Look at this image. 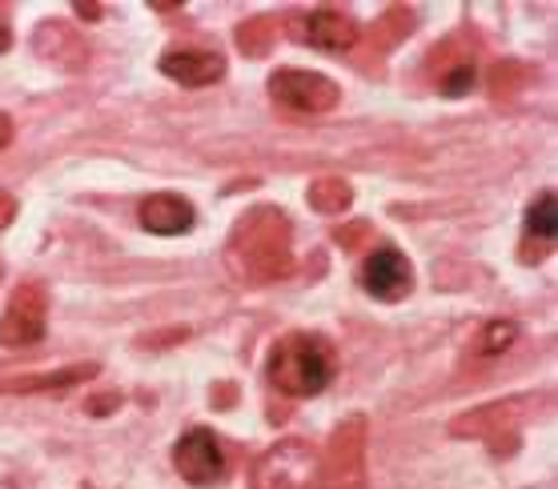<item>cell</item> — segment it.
<instances>
[{"label":"cell","mask_w":558,"mask_h":489,"mask_svg":"<svg viewBox=\"0 0 558 489\" xmlns=\"http://www.w3.org/2000/svg\"><path fill=\"white\" fill-rule=\"evenodd\" d=\"M226 265L245 285H274L293 269V229L290 217L262 205L233 225L226 241Z\"/></svg>","instance_id":"obj_1"},{"label":"cell","mask_w":558,"mask_h":489,"mask_svg":"<svg viewBox=\"0 0 558 489\" xmlns=\"http://www.w3.org/2000/svg\"><path fill=\"white\" fill-rule=\"evenodd\" d=\"M266 377L269 386L281 389L286 398H314V393L330 386L333 350L314 333H290L269 353Z\"/></svg>","instance_id":"obj_2"},{"label":"cell","mask_w":558,"mask_h":489,"mask_svg":"<svg viewBox=\"0 0 558 489\" xmlns=\"http://www.w3.org/2000/svg\"><path fill=\"white\" fill-rule=\"evenodd\" d=\"M322 489H369L366 486V417L354 414L333 429L326 457L317 462Z\"/></svg>","instance_id":"obj_3"},{"label":"cell","mask_w":558,"mask_h":489,"mask_svg":"<svg viewBox=\"0 0 558 489\" xmlns=\"http://www.w3.org/2000/svg\"><path fill=\"white\" fill-rule=\"evenodd\" d=\"M254 489H314L317 486V453L310 441L286 438L278 445H269L257 457L254 474H250Z\"/></svg>","instance_id":"obj_4"},{"label":"cell","mask_w":558,"mask_h":489,"mask_svg":"<svg viewBox=\"0 0 558 489\" xmlns=\"http://www.w3.org/2000/svg\"><path fill=\"white\" fill-rule=\"evenodd\" d=\"M45 326H49V293L45 285L28 281L9 297L4 305V317H0V345L4 350H25V345H37L45 338Z\"/></svg>","instance_id":"obj_5"},{"label":"cell","mask_w":558,"mask_h":489,"mask_svg":"<svg viewBox=\"0 0 558 489\" xmlns=\"http://www.w3.org/2000/svg\"><path fill=\"white\" fill-rule=\"evenodd\" d=\"M269 93L278 105L298 109V113H330L342 101V88L330 76L310 73V69H278L269 76Z\"/></svg>","instance_id":"obj_6"},{"label":"cell","mask_w":558,"mask_h":489,"mask_svg":"<svg viewBox=\"0 0 558 489\" xmlns=\"http://www.w3.org/2000/svg\"><path fill=\"white\" fill-rule=\"evenodd\" d=\"M173 465L193 486H214L226 477V450H221L214 429L197 426L190 433H181V441L173 445Z\"/></svg>","instance_id":"obj_7"},{"label":"cell","mask_w":558,"mask_h":489,"mask_svg":"<svg viewBox=\"0 0 558 489\" xmlns=\"http://www.w3.org/2000/svg\"><path fill=\"white\" fill-rule=\"evenodd\" d=\"M357 281L378 302H402V297H410V289H414V269H410V261L402 253L386 245V249H374L362 261Z\"/></svg>","instance_id":"obj_8"},{"label":"cell","mask_w":558,"mask_h":489,"mask_svg":"<svg viewBox=\"0 0 558 489\" xmlns=\"http://www.w3.org/2000/svg\"><path fill=\"white\" fill-rule=\"evenodd\" d=\"M161 73L185 88H205L226 76V61H221V52L209 49H169L161 57Z\"/></svg>","instance_id":"obj_9"},{"label":"cell","mask_w":558,"mask_h":489,"mask_svg":"<svg viewBox=\"0 0 558 489\" xmlns=\"http://www.w3.org/2000/svg\"><path fill=\"white\" fill-rule=\"evenodd\" d=\"M531 398H514V402H498V405H486V409H474V414L458 417L454 421V433L458 438H490V441H507L502 450H514V441L519 438H507V426L519 421V409H526Z\"/></svg>","instance_id":"obj_10"},{"label":"cell","mask_w":558,"mask_h":489,"mask_svg":"<svg viewBox=\"0 0 558 489\" xmlns=\"http://www.w3.org/2000/svg\"><path fill=\"white\" fill-rule=\"evenodd\" d=\"M298 37L322 52H350L357 45V25L338 9H317V13H310L302 21Z\"/></svg>","instance_id":"obj_11"},{"label":"cell","mask_w":558,"mask_h":489,"mask_svg":"<svg viewBox=\"0 0 558 489\" xmlns=\"http://www.w3.org/2000/svg\"><path fill=\"white\" fill-rule=\"evenodd\" d=\"M141 225L149 233H161V237H178V233H190L193 229V205L178 193H157V197H145L141 201Z\"/></svg>","instance_id":"obj_12"},{"label":"cell","mask_w":558,"mask_h":489,"mask_svg":"<svg viewBox=\"0 0 558 489\" xmlns=\"http://www.w3.org/2000/svg\"><path fill=\"white\" fill-rule=\"evenodd\" d=\"M37 37L57 40V45H37V52L45 57V61L69 64V69H81V64L89 61V52H85V40H81V33H76V28H69V25H61V21H45Z\"/></svg>","instance_id":"obj_13"},{"label":"cell","mask_w":558,"mask_h":489,"mask_svg":"<svg viewBox=\"0 0 558 489\" xmlns=\"http://www.w3.org/2000/svg\"><path fill=\"white\" fill-rule=\"evenodd\" d=\"M97 377V365H69V369H57V374H40V377H13V381H0V393H57V389L81 386Z\"/></svg>","instance_id":"obj_14"},{"label":"cell","mask_w":558,"mask_h":489,"mask_svg":"<svg viewBox=\"0 0 558 489\" xmlns=\"http://www.w3.org/2000/svg\"><path fill=\"white\" fill-rule=\"evenodd\" d=\"M305 201H310V209H317V213H345L350 205H354V188L345 185L342 176H322V181H314L310 185V193H305Z\"/></svg>","instance_id":"obj_15"},{"label":"cell","mask_w":558,"mask_h":489,"mask_svg":"<svg viewBox=\"0 0 558 489\" xmlns=\"http://www.w3.org/2000/svg\"><path fill=\"white\" fill-rule=\"evenodd\" d=\"M274 37H278L274 21L257 16V21H245V25L238 28V49H242L245 57H266L269 45H274Z\"/></svg>","instance_id":"obj_16"},{"label":"cell","mask_w":558,"mask_h":489,"mask_svg":"<svg viewBox=\"0 0 558 489\" xmlns=\"http://www.w3.org/2000/svg\"><path fill=\"white\" fill-rule=\"evenodd\" d=\"M526 233L538 237L543 245L555 241V193H543V197L531 205V213H526Z\"/></svg>","instance_id":"obj_17"},{"label":"cell","mask_w":558,"mask_h":489,"mask_svg":"<svg viewBox=\"0 0 558 489\" xmlns=\"http://www.w3.org/2000/svg\"><path fill=\"white\" fill-rule=\"evenodd\" d=\"M519 338V326L514 321H486L483 326V338H478V353L483 357H498V353H507Z\"/></svg>","instance_id":"obj_18"},{"label":"cell","mask_w":558,"mask_h":489,"mask_svg":"<svg viewBox=\"0 0 558 489\" xmlns=\"http://www.w3.org/2000/svg\"><path fill=\"white\" fill-rule=\"evenodd\" d=\"M438 85H442L446 97H466L470 88H474V61H470V57H462L458 64H450Z\"/></svg>","instance_id":"obj_19"},{"label":"cell","mask_w":558,"mask_h":489,"mask_svg":"<svg viewBox=\"0 0 558 489\" xmlns=\"http://www.w3.org/2000/svg\"><path fill=\"white\" fill-rule=\"evenodd\" d=\"M0 489H21V469L9 457H0Z\"/></svg>","instance_id":"obj_20"},{"label":"cell","mask_w":558,"mask_h":489,"mask_svg":"<svg viewBox=\"0 0 558 489\" xmlns=\"http://www.w3.org/2000/svg\"><path fill=\"white\" fill-rule=\"evenodd\" d=\"M366 233H369V225H362V221H357L354 229H338V245H345V249H354V245H357L362 237H366Z\"/></svg>","instance_id":"obj_21"},{"label":"cell","mask_w":558,"mask_h":489,"mask_svg":"<svg viewBox=\"0 0 558 489\" xmlns=\"http://www.w3.org/2000/svg\"><path fill=\"white\" fill-rule=\"evenodd\" d=\"M13 217H16V197H13V193H4V188H0V229L9 225Z\"/></svg>","instance_id":"obj_22"},{"label":"cell","mask_w":558,"mask_h":489,"mask_svg":"<svg viewBox=\"0 0 558 489\" xmlns=\"http://www.w3.org/2000/svg\"><path fill=\"white\" fill-rule=\"evenodd\" d=\"M113 405H117V398H93L85 409H89V414H97V417H105V409H113Z\"/></svg>","instance_id":"obj_23"},{"label":"cell","mask_w":558,"mask_h":489,"mask_svg":"<svg viewBox=\"0 0 558 489\" xmlns=\"http://www.w3.org/2000/svg\"><path fill=\"white\" fill-rule=\"evenodd\" d=\"M13 145V121L0 113V149H9Z\"/></svg>","instance_id":"obj_24"},{"label":"cell","mask_w":558,"mask_h":489,"mask_svg":"<svg viewBox=\"0 0 558 489\" xmlns=\"http://www.w3.org/2000/svg\"><path fill=\"white\" fill-rule=\"evenodd\" d=\"M73 13L85 16V21H97V16H101V4H76Z\"/></svg>","instance_id":"obj_25"},{"label":"cell","mask_w":558,"mask_h":489,"mask_svg":"<svg viewBox=\"0 0 558 489\" xmlns=\"http://www.w3.org/2000/svg\"><path fill=\"white\" fill-rule=\"evenodd\" d=\"M9 45H13V33H9V25L0 21V52H9Z\"/></svg>","instance_id":"obj_26"},{"label":"cell","mask_w":558,"mask_h":489,"mask_svg":"<svg viewBox=\"0 0 558 489\" xmlns=\"http://www.w3.org/2000/svg\"><path fill=\"white\" fill-rule=\"evenodd\" d=\"M546 489H550V486H546Z\"/></svg>","instance_id":"obj_27"}]
</instances>
